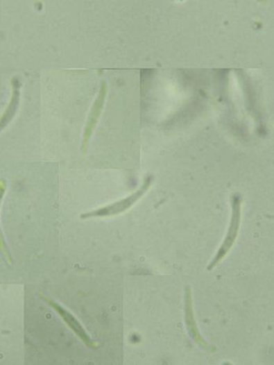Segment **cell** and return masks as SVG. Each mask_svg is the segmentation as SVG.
Wrapping results in <instances>:
<instances>
[{
	"mask_svg": "<svg viewBox=\"0 0 274 365\" xmlns=\"http://www.w3.org/2000/svg\"><path fill=\"white\" fill-rule=\"evenodd\" d=\"M241 206H242V197L240 194H234L231 197V208H232V212H231V218L228 230L225 237L221 246L219 247L216 255L208 266V270L212 271L216 268V266L221 263L224 258L226 257L234 246L237 237L240 230L241 222Z\"/></svg>",
	"mask_w": 274,
	"mask_h": 365,
	"instance_id": "obj_1",
	"label": "cell"
},
{
	"mask_svg": "<svg viewBox=\"0 0 274 365\" xmlns=\"http://www.w3.org/2000/svg\"><path fill=\"white\" fill-rule=\"evenodd\" d=\"M153 182V178L148 176L146 178L141 188L134 192L130 196L117 202H114L109 205L92 210L87 213L83 214L80 217L82 219L92 218H108V217L117 216L123 214L126 210H130L133 205L142 199L151 187Z\"/></svg>",
	"mask_w": 274,
	"mask_h": 365,
	"instance_id": "obj_2",
	"label": "cell"
},
{
	"mask_svg": "<svg viewBox=\"0 0 274 365\" xmlns=\"http://www.w3.org/2000/svg\"><path fill=\"white\" fill-rule=\"evenodd\" d=\"M47 304L50 305L53 310L56 312L60 318L63 319L66 325L70 328L72 332H74L76 335L82 340V341L86 344L89 348H96L97 343L91 339L89 337L86 330H84L83 325L79 323L78 319L70 313L69 311H67L65 308L62 306H60L58 303L52 301L45 298H42Z\"/></svg>",
	"mask_w": 274,
	"mask_h": 365,
	"instance_id": "obj_3",
	"label": "cell"
},
{
	"mask_svg": "<svg viewBox=\"0 0 274 365\" xmlns=\"http://www.w3.org/2000/svg\"><path fill=\"white\" fill-rule=\"evenodd\" d=\"M185 323L189 335L196 341L200 348L206 350L214 351L215 349L205 341V339L200 336L196 318H194V307L191 289L187 287L185 295Z\"/></svg>",
	"mask_w": 274,
	"mask_h": 365,
	"instance_id": "obj_4",
	"label": "cell"
},
{
	"mask_svg": "<svg viewBox=\"0 0 274 365\" xmlns=\"http://www.w3.org/2000/svg\"><path fill=\"white\" fill-rule=\"evenodd\" d=\"M106 84L103 83L99 96H97L96 101L93 105L92 109H91L86 128H85L81 151L85 153L87 151V146L89 144L91 135L94 133V130L96 128L97 121L99 120V117L102 112L103 104H105L106 97Z\"/></svg>",
	"mask_w": 274,
	"mask_h": 365,
	"instance_id": "obj_5",
	"label": "cell"
},
{
	"mask_svg": "<svg viewBox=\"0 0 274 365\" xmlns=\"http://www.w3.org/2000/svg\"><path fill=\"white\" fill-rule=\"evenodd\" d=\"M13 95L10 99L7 109L4 111L2 117H0V133L7 128L9 124L13 120L16 115L20 103L19 84L14 83Z\"/></svg>",
	"mask_w": 274,
	"mask_h": 365,
	"instance_id": "obj_6",
	"label": "cell"
},
{
	"mask_svg": "<svg viewBox=\"0 0 274 365\" xmlns=\"http://www.w3.org/2000/svg\"><path fill=\"white\" fill-rule=\"evenodd\" d=\"M6 191H7V182H6L4 179H1V180H0V207H1ZM0 253H1L3 257L7 260L8 263H12V258L7 244H6L1 227H0Z\"/></svg>",
	"mask_w": 274,
	"mask_h": 365,
	"instance_id": "obj_7",
	"label": "cell"
}]
</instances>
